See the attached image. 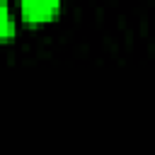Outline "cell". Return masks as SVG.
Returning a JSON list of instances; mask_svg holds the SVG:
<instances>
[{
    "instance_id": "2",
    "label": "cell",
    "mask_w": 155,
    "mask_h": 155,
    "mask_svg": "<svg viewBox=\"0 0 155 155\" xmlns=\"http://www.w3.org/2000/svg\"><path fill=\"white\" fill-rule=\"evenodd\" d=\"M15 29V19H12V12L7 7V2H0V39L10 36Z\"/></svg>"
},
{
    "instance_id": "1",
    "label": "cell",
    "mask_w": 155,
    "mask_h": 155,
    "mask_svg": "<svg viewBox=\"0 0 155 155\" xmlns=\"http://www.w3.org/2000/svg\"><path fill=\"white\" fill-rule=\"evenodd\" d=\"M58 7H61L58 0H24L19 5V12L29 22H41V19H48L53 12H58Z\"/></svg>"
}]
</instances>
